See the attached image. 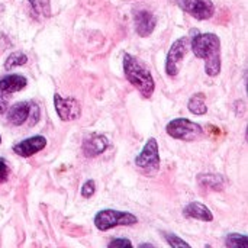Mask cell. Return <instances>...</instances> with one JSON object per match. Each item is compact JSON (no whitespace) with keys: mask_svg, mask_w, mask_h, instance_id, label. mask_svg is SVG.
Wrapping results in <instances>:
<instances>
[{"mask_svg":"<svg viewBox=\"0 0 248 248\" xmlns=\"http://www.w3.org/2000/svg\"><path fill=\"white\" fill-rule=\"evenodd\" d=\"M193 54L205 61V71L209 77H217L221 73V39L218 35L198 33L192 38Z\"/></svg>","mask_w":248,"mask_h":248,"instance_id":"6da1fadb","label":"cell"},{"mask_svg":"<svg viewBox=\"0 0 248 248\" xmlns=\"http://www.w3.org/2000/svg\"><path fill=\"white\" fill-rule=\"evenodd\" d=\"M124 74L144 99H150L153 96L155 83L151 76V71L142 61L128 52L124 55Z\"/></svg>","mask_w":248,"mask_h":248,"instance_id":"7a4b0ae2","label":"cell"},{"mask_svg":"<svg viewBox=\"0 0 248 248\" xmlns=\"http://www.w3.org/2000/svg\"><path fill=\"white\" fill-rule=\"evenodd\" d=\"M135 224H138V218L134 214L116 209H103L94 217V225L99 231H109L116 227H131Z\"/></svg>","mask_w":248,"mask_h":248,"instance_id":"3957f363","label":"cell"},{"mask_svg":"<svg viewBox=\"0 0 248 248\" xmlns=\"http://www.w3.org/2000/svg\"><path fill=\"white\" fill-rule=\"evenodd\" d=\"M166 132L171 138L186 141V142L198 141L205 135L203 128L199 124H196L187 118H176V119L170 121L166 126Z\"/></svg>","mask_w":248,"mask_h":248,"instance_id":"277c9868","label":"cell"},{"mask_svg":"<svg viewBox=\"0 0 248 248\" xmlns=\"http://www.w3.org/2000/svg\"><path fill=\"white\" fill-rule=\"evenodd\" d=\"M160 151L155 138H148L142 151L135 157V166L145 174H154L160 170Z\"/></svg>","mask_w":248,"mask_h":248,"instance_id":"5b68a950","label":"cell"},{"mask_svg":"<svg viewBox=\"0 0 248 248\" xmlns=\"http://www.w3.org/2000/svg\"><path fill=\"white\" fill-rule=\"evenodd\" d=\"M187 48H189V41L187 38H179L176 39L166 57V74L169 77H176L180 71L182 67V61L185 60L186 54H187Z\"/></svg>","mask_w":248,"mask_h":248,"instance_id":"8992f818","label":"cell"},{"mask_svg":"<svg viewBox=\"0 0 248 248\" xmlns=\"http://www.w3.org/2000/svg\"><path fill=\"white\" fill-rule=\"evenodd\" d=\"M26 84H28V80L22 74H9L0 78V115L7 110L10 96L13 93L23 90Z\"/></svg>","mask_w":248,"mask_h":248,"instance_id":"52a82bcc","label":"cell"},{"mask_svg":"<svg viewBox=\"0 0 248 248\" xmlns=\"http://www.w3.org/2000/svg\"><path fill=\"white\" fill-rule=\"evenodd\" d=\"M54 108L58 118L64 122H71L81 116V105L76 97H62L58 93H55Z\"/></svg>","mask_w":248,"mask_h":248,"instance_id":"ba28073f","label":"cell"},{"mask_svg":"<svg viewBox=\"0 0 248 248\" xmlns=\"http://www.w3.org/2000/svg\"><path fill=\"white\" fill-rule=\"evenodd\" d=\"M177 6L198 20H208L215 15L212 0H176Z\"/></svg>","mask_w":248,"mask_h":248,"instance_id":"9c48e42d","label":"cell"},{"mask_svg":"<svg viewBox=\"0 0 248 248\" xmlns=\"http://www.w3.org/2000/svg\"><path fill=\"white\" fill-rule=\"evenodd\" d=\"M46 147V138L42 135H35L31 138H26L17 144L13 145V153L19 157L28 158L35 155L36 153L42 151Z\"/></svg>","mask_w":248,"mask_h":248,"instance_id":"30bf717a","label":"cell"},{"mask_svg":"<svg viewBox=\"0 0 248 248\" xmlns=\"http://www.w3.org/2000/svg\"><path fill=\"white\" fill-rule=\"evenodd\" d=\"M109 147V140L97 132H93L90 135H87L83 141V153L86 157H97L100 154H103Z\"/></svg>","mask_w":248,"mask_h":248,"instance_id":"8fae6325","label":"cell"},{"mask_svg":"<svg viewBox=\"0 0 248 248\" xmlns=\"http://www.w3.org/2000/svg\"><path fill=\"white\" fill-rule=\"evenodd\" d=\"M134 22H135V31L141 38L150 36L154 32L155 26H157V17L154 16L153 12L145 10V9L138 10L135 13Z\"/></svg>","mask_w":248,"mask_h":248,"instance_id":"7c38bea8","label":"cell"},{"mask_svg":"<svg viewBox=\"0 0 248 248\" xmlns=\"http://www.w3.org/2000/svg\"><path fill=\"white\" fill-rule=\"evenodd\" d=\"M31 103L32 102H17L15 105H12L10 108H7L6 118L9 121V124H12L13 126H20L23 125L31 115Z\"/></svg>","mask_w":248,"mask_h":248,"instance_id":"4fadbf2b","label":"cell"},{"mask_svg":"<svg viewBox=\"0 0 248 248\" xmlns=\"http://www.w3.org/2000/svg\"><path fill=\"white\" fill-rule=\"evenodd\" d=\"M183 215L186 218L198 219V221H202V222L214 221V214L211 212V209L206 205L201 203V202H190L189 205H186L185 209H183Z\"/></svg>","mask_w":248,"mask_h":248,"instance_id":"5bb4252c","label":"cell"},{"mask_svg":"<svg viewBox=\"0 0 248 248\" xmlns=\"http://www.w3.org/2000/svg\"><path fill=\"white\" fill-rule=\"evenodd\" d=\"M198 183L205 187L211 189L214 192H221L225 187V179L221 174H214V173H206V174H199L198 176Z\"/></svg>","mask_w":248,"mask_h":248,"instance_id":"9a60e30c","label":"cell"},{"mask_svg":"<svg viewBox=\"0 0 248 248\" xmlns=\"http://www.w3.org/2000/svg\"><path fill=\"white\" fill-rule=\"evenodd\" d=\"M206 97L203 93H195L190 96L189 102H187V109L190 110V113L202 116L208 112V106H206Z\"/></svg>","mask_w":248,"mask_h":248,"instance_id":"2e32d148","label":"cell"},{"mask_svg":"<svg viewBox=\"0 0 248 248\" xmlns=\"http://www.w3.org/2000/svg\"><path fill=\"white\" fill-rule=\"evenodd\" d=\"M26 62H28V55L25 52H22V51H15L6 58L4 68L12 70V68H16V67H22Z\"/></svg>","mask_w":248,"mask_h":248,"instance_id":"e0dca14e","label":"cell"},{"mask_svg":"<svg viewBox=\"0 0 248 248\" xmlns=\"http://www.w3.org/2000/svg\"><path fill=\"white\" fill-rule=\"evenodd\" d=\"M32 10L41 16V17H49L51 16V6H49V0H28Z\"/></svg>","mask_w":248,"mask_h":248,"instance_id":"ac0fdd59","label":"cell"},{"mask_svg":"<svg viewBox=\"0 0 248 248\" xmlns=\"http://www.w3.org/2000/svg\"><path fill=\"white\" fill-rule=\"evenodd\" d=\"M225 246L231 248H247L248 238L247 235L241 234H230L225 238Z\"/></svg>","mask_w":248,"mask_h":248,"instance_id":"d6986e66","label":"cell"},{"mask_svg":"<svg viewBox=\"0 0 248 248\" xmlns=\"http://www.w3.org/2000/svg\"><path fill=\"white\" fill-rule=\"evenodd\" d=\"M163 235H164V240L167 241V244L171 247H190L189 243H186L185 240H182L180 237H177L173 232H163Z\"/></svg>","mask_w":248,"mask_h":248,"instance_id":"ffe728a7","label":"cell"},{"mask_svg":"<svg viewBox=\"0 0 248 248\" xmlns=\"http://www.w3.org/2000/svg\"><path fill=\"white\" fill-rule=\"evenodd\" d=\"M96 192V183L94 180H87L83 186H81V196L86 199H90Z\"/></svg>","mask_w":248,"mask_h":248,"instance_id":"44dd1931","label":"cell"},{"mask_svg":"<svg viewBox=\"0 0 248 248\" xmlns=\"http://www.w3.org/2000/svg\"><path fill=\"white\" fill-rule=\"evenodd\" d=\"M9 173H10V169H9L7 161L3 157H0V183H6L7 182Z\"/></svg>","mask_w":248,"mask_h":248,"instance_id":"7402d4cb","label":"cell"},{"mask_svg":"<svg viewBox=\"0 0 248 248\" xmlns=\"http://www.w3.org/2000/svg\"><path fill=\"white\" fill-rule=\"evenodd\" d=\"M39 113H41V112H39V106H38L35 102H32V103H31V115H29V118L32 119V121H31V125H32V126L39 121Z\"/></svg>","mask_w":248,"mask_h":248,"instance_id":"603a6c76","label":"cell"},{"mask_svg":"<svg viewBox=\"0 0 248 248\" xmlns=\"http://www.w3.org/2000/svg\"><path fill=\"white\" fill-rule=\"evenodd\" d=\"M109 247H132V243L126 238H116L109 243Z\"/></svg>","mask_w":248,"mask_h":248,"instance_id":"cb8c5ba5","label":"cell"},{"mask_svg":"<svg viewBox=\"0 0 248 248\" xmlns=\"http://www.w3.org/2000/svg\"><path fill=\"white\" fill-rule=\"evenodd\" d=\"M0 144H1V135H0Z\"/></svg>","mask_w":248,"mask_h":248,"instance_id":"d4e9b609","label":"cell"}]
</instances>
